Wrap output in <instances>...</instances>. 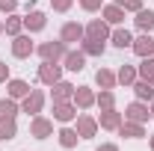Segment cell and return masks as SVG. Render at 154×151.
Segmentation results:
<instances>
[{
	"instance_id": "12",
	"label": "cell",
	"mask_w": 154,
	"mask_h": 151,
	"mask_svg": "<svg viewBox=\"0 0 154 151\" xmlns=\"http://www.w3.org/2000/svg\"><path fill=\"white\" fill-rule=\"evenodd\" d=\"M45 27H48V15L38 12V9H30L27 18H24V30H27V33H38V30H45Z\"/></svg>"
},
{
	"instance_id": "6",
	"label": "cell",
	"mask_w": 154,
	"mask_h": 151,
	"mask_svg": "<svg viewBox=\"0 0 154 151\" xmlns=\"http://www.w3.org/2000/svg\"><path fill=\"white\" fill-rule=\"evenodd\" d=\"M83 36H86V27L77 24V21H65L62 30H59V39H62L65 45H71V42H83Z\"/></svg>"
},
{
	"instance_id": "30",
	"label": "cell",
	"mask_w": 154,
	"mask_h": 151,
	"mask_svg": "<svg viewBox=\"0 0 154 151\" xmlns=\"http://www.w3.org/2000/svg\"><path fill=\"white\" fill-rule=\"evenodd\" d=\"M136 74L151 83V80H154V57H145V59H142V62L136 65Z\"/></svg>"
},
{
	"instance_id": "24",
	"label": "cell",
	"mask_w": 154,
	"mask_h": 151,
	"mask_svg": "<svg viewBox=\"0 0 154 151\" xmlns=\"http://www.w3.org/2000/svg\"><path fill=\"white\" fill-rule=\"evenodd\" d=\"M134 92H136V101H154V83H148V80H136L134 83Z\"/></svg>"
},
{
	"instance_id": "13",
	"label": "cell",
	"mask_w": 154,
	"mask_h": 151,
	"mask_svg": "<svg viewBox=\"0 0 154 151\" xmlns=\"http://www.w3.org/2000/svg\"><path fill=\"white\" fill-rule=\"evenodd\" d=\"M86 36L89 39H101V42H107L110 39V24L104 18H92L89 24H86Z\"/></svg>"
},
{
	"instance_id": "4",
	"label": "cell",
	"mask_w": 154,
	"mask_h": 151,
	"mask_svg": "<svg viewBox=\"0 0 154 151\" xmlns=\"http://www.w3.org/2000/svg\"><path fill=\"white\" fill-rule=\"evenodd\" d=\"M36 54V45H33V39L27 36V33H21V36L12 39V57L15 59H27Z\"/></svg>"
},
{
	"instance_id": "18",
	"label": "cell",
	"mask_w": 154,
	"mask_h": 151,
	"mask_svg": "<svg viewBox=\"0 0 154 151\" xmlns=\"http://www.w3.org/2000/svg\"><path fill=\"white\" fill-rule=\"evenodd\" d=\"M119 136H128V139H142V136H148L145 128L139 125V122H122L119 125Z\"/></svg>"
},
{
	"instance_id": "8",
	"label": "cell",
	"mask_w": 154,
	"mask_h": 151,
	"mask_svg": "<svg viewBox=\"0 0 154 151\" xmlns=\"http://www.w3.org/2000/svg\"><path fill=\"white\" fill-rule=\"evenodd\" d=\"M74 119H77V107H74V101H57V104H54V122L68 125V122H74Z\"/></svg>"
},
{
	"instance_id": "41",
	"label": "cell",
	"mask_w": 154,
	"mask_h": 151,
	"mask_svg": "<svg viewBox=\"0 0 154 151\" xmlns=\"http://www.w3.org/2000/svg\"><path fill=\"white\" fill-rule=\"evenodd\" d=\"M151 83H154V80H151Z\"/></svg>"
},
{
	"instance_id": "10",
	"label": "cell",
	"mask_w": 154,
	"mask_h": 151,
	"mask_svg": "<svg viewBox=\"0 0 154 151\" xmlns=\"http://www.w3.org/2000/svg\"><path fill=\"white\" fill-rule=\"evenodd\" d=\"M77 133H80V139H92L98 133V119H92L89 113H80L77 116Z\"/></svg>"
},
{
	"instance_id": "32",
	"label": "cell",
	"mask_w": 154,
	"mask_h": 151,
	"mask_svg": "<svg viewBox=\"0 0 154 151\" xmlns=\"http://www.w3.org/2000/svg\"><path fill=\"white\" fill-rule=\"evenodd\" d=\"M116 3H119L125 12H139V9H142V0H116Z\"/></svg>"
},
{
	"instance_id": "31",
	"label": "cell",
	"mask_w": 154,
	"mask_h": 151,
	"mask_svg": "<svg viewBox=\"0 0 154 151\" xmlns=\"http://www.w3.org/2000/svg\"><path fill=\"white\" fill-rule=\"evenodd\" d=\"M21 107L15 104V98H0V116H18Z\"/></svg>"
},
{
	"instance_id": "36",
	"label": "cell",
	"mask_w": 154,
	"mask_h": 151,
	"mask_svg": "<svg viewBox=\"0 0 154 151\" xmlns=\"http://www.w3.org/2000/svg\"><path fill=\"white\" fill-rule=\"evenodd\" d=\"M95 151H119V145H116V142H101Z\"/></svg>"
},
{
	"instance_id": "9",
	"label": "cell",
	"mask_w": 154,
	"mask_h": 151,
	"mask_svg": "<svg viewBox=\"0 0 154 151\" xmlns=\"http://www.w3.org/2000/svg\"><path fill=\"white\" fill-rule=\"evenodd\" d=\"M131 48H134V54H136L139 59L154 57V36H151V33H142V36L134 39V45H131Z\"/></svg>"
},
{
	"instance_id": "28",
	"label": "cell",
	"mask_w": 154,
	"mask_h": 151,
	"mask_svg": "<svg viewBox=\"0 0 154 151\" xmlns=\"http://www.w3.org/2000/svg\"><path fill=\"white\" fill-rule=\"evenodd\" d=\"M116 80H119L122 86H134L136 83V65H122V68L116 71Z\"/></svg>"
},
{
	"instance_id": "26",
	"label": "cell",
	"mask_w": 154,
	"mask_h": 151,
	"mask_svg": "<svg viewBox=\"0 0 154 151\" xmlns=\"http://www.w3.org/2000/svg\"><path fill=\"white\" fill-rule=\"evenodd\" d=\"M21 30H24V18H18V15H15V12H12V15H9V18L3 21V33H6V36H21Z\"/></svg>"
},
{
	"instance_id": "23",
	"label": "cell",
	"mask_w": 154,
	"mask_h": 151,
	"mask_svg": "<svg viewBox=\"0 0 154 151\" xmlns=\"http://www.w3.org/2000/svg\"><path fill=\"white\" fill-rule=\"evenodd\" d=\"M59 145L62 148H77V139H80V133H77V128H62V131L57 133Z\"/></svg>"
},
{
	"instance_id": "25",
	"label": "cell",
	"mask_w": 154,
	"mask_h": 151,
	"mask_svg": "<svg viewBox=\"0 0 154 151\" xmlns=\"http://www.w3.org/2000/svg\"><path fill=\"white\" fill-rule=\"evenodd\" d=\"M95 83L101 86V89H116V71H110V68H98L95 71Z\"/></svg>"
},
{
	"instance_id": "15",
	"label": "cell",
	"mask_w": 154,
	"mask_h": 151,
	"mask_svg": "<svg viewBox=\"0 0 154 151\" xmlns=\"http://www.w3.org/2000/svg\"><path fill=\"white\" fill-rule=\"evenodd\" d=\"M74 89H77V86H71L68 80H57V83L51 86V98H54V104H57V101H71V98H74Z\"/></svg>"
},
{
	"instance_id": "11",
	"label": "cell",
	"mask_w": 154,
	"mask_h": 151,
	"mask_svg": "<svg viewBox=\"0 0 154 151\" xmlns=\"http://www.w3.org/2000/svg\"><path fill=\"white\" fill-rule=\"evenodd\" d=\"M125 122V113H119V110H101V119H98V128H104V131H119V125Z\"/></svg>"
},
{
	"instance_id": "3",
	"label": "cell",
	"mask_w": 154,
	"mask_h": 151,
	"mask_svg": "<svg viewBox=\"0 0 154 151\" xmlns=\"http://www.w3.org/2000/svg\"><path fill=\"white\" fill-rule=\"evenodd\" d=\"M57 80H62V65H59V62H45V59H42V65H38V83L54 86Z\"/></svg>"
},
{
	"instance_id": "22",
	"label": "cell",
	"mask_w": 154,
	"mask_h": 151,
	"mask_svg": "<svg viewBox=\"0 0 154 151\" xmlns=\"http://www.w3.org/2000/svg\"><path fill=\"white\" fill-rule=\"evenodd\" d=\"M134 24L139 27V30H142V33H151V30H154V12H151V9H145V6H142V9L136 12Z\"/></svg>"
},
{
	"instance_id": "35",
	"label": "cell",
	"mask_w": 154,
	"mask_h": 151,
	"mask_svg": "<svg viewBox=\"0 0 154 151\" xmlns=\"http://www.w3.org/2000/svg\"><path fill=\"white\" fill-rule=\"evenodd\" d=\"M18 9V0H0V12H6V15H12Z\"/></svg>"
},
{
	"instance_id": "2",
	"label": "cell",
	"mask_w": 154,
	"mask_h": 151,
	"mask_svg": "<svg viewBox=\"0 0 154 151\" xmlns=\"http://www.w3.org/2000/svg\"><path fill=\"white\" fill-rule=\"evenodd\" d=\"M42 107H45V92L42 89H30L27 98H21V113H27V116H38Z\"/></svg>"
},
{
	"instance_id": "7",
	"label": "cell",
	"mask_w": 154,
	"mask_h": 151,
	"mask_svg": "<svg viewBox=\"0 0 154 151\" xmlns=\"http://www.w3.org/2000/svg\"><path fill=\"white\" fill-rule=\"evenodd\" d=\"M30 136H36V139L54 136V122L45 119V116H33V122H30Z\"/></svg>"
},
{
	"instance_id": "5",
	"label": "cell",
	"mask_w": 154,
	"mask_h": 151,
	"mask_svg": "<svg viewBox=\"0 0 154 151\" xmlns=\"http://www.w3.org/2000/svg\"><path fill=\"white\" fill-rule=\"evenodd\" d=\"M148 119H151V113H148V104H145V101H134V104L125 107V122H139V125H145Z\"/></svg>"
},
{
	"instance_id": "38",
	"label": "cell",
	"mask_w": 154,
	"mask_h": 151,
	"mask_svg": "<svg viewBox=\"0 0 154 151\" xmlns=\"http://www.w3.org/2000/svg\"><path fill=\"white\" fill-rule=\"evenodd\" d=\"M151 151H154V133H151Z\"/></svg>"
},
{
	"instance_id": "40",
	"label": "cell",
	"mask_w": 154,
	"mask_h": 151,
	"mask_svg": "<svg viewBox=\"0 0 154 151\" xmlns=\"http://www.w3.org/2000/svg\"><path fill=\"white\" fill-rule=\"evenodd\" d=\"M0 36H3V21H0Z\"/></svg>"
},
{
	"instance_id": "39",
	"label": "cell",
	"mask_w": 154,
	"mask_h": 151,
	"mask_svg": "<svg viewBox=\"0 0 154 151\" xmlns=\"http://www.w3.org/2000/svg\"><path fill=\"white\" fill-rule=\"evenodd\" d=\"M151 119H154V101H151Z\"/></svg>"
},
{
	"instance_id": "19",
	"label": "cell",
	"mask_w": 154,
	"mask_h": 151,
	"mask_svg": "<svg viewBox=\"0 0 154 151\" xmlns=\"http://www.w3.org/2000/svg\"><path fill=\"white\" fill-rule=\"evenodd\" d=\"M62 62H65L68 71H83V68H86V54H83V51H68Z\"/></svg>"
},
{
	"instance_id": "20",
	"label": "cell",
	"mask_w": 154,
	"mask_h": 151,
	"mask_svg": "<svg viewBox=\"0 0 154 151\" xmlns=\"http://www.w3.org/2000/svg\"><path fill=\"white\" fill-rule=\"evenodd\" d=\"M18 136V125H15V116H0V139H15Z\"/></svg>"
},
{
	"instance_id": "33",
	"label": "cell",
	"mask_w": 154,
	"mask_h": 151,
	"mask_svg": "<svg viewBox=\"0 0 154 151\" xmlns=\"http://www.w3.org/2000/svg\"><path fill=\"white\" fill-rule=\"evenodd\" d=\"M101 6H104V0H80V9H86V12H101Z\"/></svg>"
},
{
	"instance_id": "1",
	"label": "cell",
	"mask_w": 154,
	"mask_h": 151,
	"mask_svg": "<svg viewBox=\"0 0 154 151\" xmlns=\"http://www.w3.org/2000/svg\"><path fill=\"white\" fill-rule=\"evenodd\" d=\"M36 54L45 59V62H62L65 54H68V45H65L62 39H57V42H42L36 48Z\"/></svg>"
},
{
	"instance_id": "21",
	"label": "cell",
	"mask_w": 154,
	"mask_h": 151,
	"mask_svg": "<svg viewBox=\"0 0 154 151\" xmlns=\"http://www.w3.org/2000/svg\"><path fill=\"white\" fill-rule=\"evenodd\" d=\"M80 51L86 54V57H104V42L101 39H89V36H83V45H80Z\"/></svg>"
},
{
	"instance_id": "34",
	"label": "cell",
	"mask_w": 154,
	"mask_h": 151,
	"mask_svg": "<svg viewBox=\"0 0 154 151\" xmlns=\"http://www.w3.org/2000/svg\"><path fill=\"white\" fill-rule=\"evenodd\" d=\"M51 6H54V12H68L74 6V0H51Z\"/></svg>"
},
{
	"instance_id": "29",
	"label": "cell",
	"mask_w": 154,
	"mask_h": 151,
	"mask_svg": "<svg viewBox=\"0 0 154 151\" xmlns=\"http://www.w3.org/2000/svg\"><path fill=\"white\" fill-rule=\"evenodd\" d=\"M95 104L101 110H113L116 107V92L113 89H101V95H95Z\"/></svg>"
},
{
	"instance_id": "17",
	"label": "cell",
	"mask_w": 154,
	"mask_h": 151,
	"mask_svg": "<svg viewBox=\"0 0 154 151\" xmlns=\"http://www.w3.org/2000/svg\"><path fill=\"white\" fill-rule=\"evenodd\" d=\"M6 89H9V98L18 101V98H27L30 95V83L27 80H18V77H9L6 80Z\"/></svg>"
},
{
	"instance_id": "14",
	"label": "cell",
	"mask_w": 154,
	"mask_h": 151,
	"mask_svg": "<svg viewBox=\"0 0 154 151\" xmlns=\"http://www.w3.org/2000/svg\"><path fill=\"white\" fill-rule=\"evenodd\" d=\"M71 101H74L77 110H89V107H95V92H92L89 86H77Z\"/></svg>"
},
{
	"instance_id": "27",
	"label": "cell",
	"mask_w": 154,
	"mask_h": 151,
	"mask_svg": "<svg viewBox=\"0 0 154 151\" xmlns=\"http://www.w3.org/2000/svg\"><path fill=\"white\" fill-rule=\"evenodd\" d=\"M110 42H113L116 48H122V51H125V48H131V45H134V36H131L128 30H122V27H116L113 33H110Z\"/></svg>"
},
{
	"instance_id": "37",
	"label": "cell",
	"mask_w": 154,
	"mask_h": 151,
	"mask_svg": "<svg viewBox=\"0 0 154 151\" xmlns=\"http://www.w3.org/2000/svg\"><path fill=\"white\" fill-rule=\"evenodd\" d=\"M6 80H9V65L0 62V83H6Z\"/></svg>"
},
{
	"instance_id": "16",
	"label": "cell",
	"mask_w": 154,
	"mask_h": 151,
	"mask_svg": "<svg viewBox=\"0 0 154 151\" xmlns=\"http://www.w3.org/2000/svg\"><path fill=\"white\" fill-rule=\"evenodd\" d=\"M101 15H104V21H107V24L119 27V24L125 21V9H122L119 3H107V6H101Z\"/></svg>"
}]
</instances>
